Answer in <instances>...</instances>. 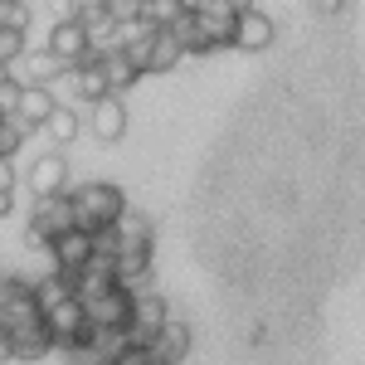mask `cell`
I'll use <instances>...</instances> for the list:
<instances>
[{
	"label": "cell",
	"mask_w": 365,
	"mask_h": 365,
	"mask_svg": "<svg viewBox=\"0 0 365 365\" xmlns=\"http://www.w3.org/2000/svg\"><path fill=\"white\" fill-rule=\"evenodd\" d=\"M68 200H73V225L88 229V234L117 225V215L127 210V195L117 185H108V180H88L78 190H68Z\"/></svg>",
	"instance_id": "1"
},
{
	"label": "cell",
	"mask_w": 365,
	"mask_h": 365,
	"mask_svg": "<svg viewBox=\"0 0 365 365\" xmlns=\"http://www.w3.org/2000/svg\"><path fill=\"white\" fill-rule=\"evenodd\" d=\"M63 229H73V200L68 190H58V195H39L34 200V215H29V244L34 249H49V239L63 234Z\"/></svg>",
	"instance_id": "2"
},
{
	"label": "cell",
	"mask_w": 365,
	"mask_h": 365,
	"mask_svg": "<svg viewBox=\"0 0 365 365\" xmlns=\"http://www.w3.org/2000/svg\"><path fill=\"white\" fill-rule=\"evenodd\" d=\"M190 15H195L200 34L210 39V49H234V10L225 0H190Z\"/></svg>",
	"instance_id": "3"
},
{
	"label": "cell",
	"mask_w": 365,
	"mask_h": 365,
	"mask_svg": "<svg viewBox=\"0 0 365 365\" xmlns=\"http://www.w3.org/2000/svg\"><path fill=\"white\" fill-rule=\"evenodd\" d=\"M44 327H49V336H54V351H68L73 341L83 336L88 327V307L78 297H63L54 307H44Z\"/></svg>",
	"instance_id": "4"
},
{
	"label": "cell",
	"mask_w": 365,
	"mask_h": 365,
	"mask_svg": "<svg viewBox=\"0 0 365 365\" xmlns=\"http://www.w3.org/2000/svg\"><path fill=\"white\" fill-rule=\"evenodd\" d=\"M166 317H170V307H166L161 292H137L132 317H127V341H141V346H146V341L166 327Z\"/></svg>",
	"instance_id": "5"
},
{
	"label": "cell",
	"mask_w": 365,
	"mask_h": 365,
	"mask_svg": "<svg viewBox=\"0 0 365 365\" xmlns=\"http://www.w3.org/2000/svg\"><path fill=\"white\" fill-rule=\"evenodd\" d=\"M88 127H93V137L103 141V146L122 141V132H127V108H122V93H103L98 103H88Z\"/></svg>",
	"instance_id": "6"
},
{
	"label": "cell",
	"mask_w": 365,
	"mask_h": 365,
	"mask_svg": "<svg viewBox=\"0 0 365 365\" xmlns=\"http://www.w3.org/2000/svg\"><path fill=\"white\" fill-rule=\"evenodd\" d=\"M49 258H54L58 273H78V268H88V258H93V234L88 229H63V234H54L49 239Z\"/></svg>",
	"instance_id": "7"
},
{
	"label": "cell",
	"mask_w": 365,
	"mask_h": 365,
	"mask_svg": "<svg viewBox=\"0 0 365 365\" xmlns=\"http://www.w3.org/2000/svg\"><path fill=\"white\" fill-rule=\"evenodd\" d=\"M273 39H278V25L253 5L244 10L239 20H234V49H244V54H258V49H273Z\"/></svg>",
	"instance_id": "8"
},
{
	"label": "cell",
	"mask_w": 365,
	"mask_h": 365,
	"mask_svg": "<svg viewBox=\"0 0 365 365\" xmlns=\"http://www.w3.org/2000/svg\"><path fill=\"white\" fill-rule=\"evenodd\" d=\"M132 292L127 287H108L103 297H93V302H83L88 307V322L93 327H113V331H127V317H132Z\"/></svg>",
	"instance_id": "9"
},
{
	"label": "cell",
	"mask_w": 365,
	"mask_h": 365,
	"mask_svg": "<svg viewBox=\"0 0 365 365\" xmlns=\"http://www.w3.org/2000/svg\"><path fill=\"white\" fill-rule=\"evenodd\" d=\"M54 108H58V98H54V88H49V83H25V88H20V108H15V117H20L25 132H39V127L49 122Z\"/></svg>",
	"instance_id": "10"
},
{
	"label": "cell",
	"mask_w": 365,
	"mask_h": 365,
	"mask_svg": "<svg viewBox=\"0 0 365 365\" xmlns=\"http://www.w3.org/2000/svg\"><path fill=\"white\" fill-rule=\"evenodd\" d=\"M49 49H54L58 58H63V68H73V63H83L88 58V29L83 20H54V29H49Z\"/></svg>",
	"instance_id": "11"
},
{
	"label": "cell",
	"mask_w": 365,
	"mask_h": 365,
	"mask_svg": "<svg viewBox=\"0 0 365 365\" xmlns=\"http://www.w3.org/2000/svg\"><path fill=\"white\" fill-rule=\"evenodd\" d=\"M29 195H58L63 185H68V161H63V151H44L34 166H29Z\"/></svg>",
	"instance_id": "12"
},
{
	"label": "cell",
	"mask_w": 365,
	"mask_h": 365,
	"mask_svg": "<svg viewBox=\"0 0 365 365\" xmlns=\"http://www.w3.org/2000/svg\"><path fill=\"white\" fill-rule=\"evenodd\" d=\"M146 346H151V356H156L161 365H180L185 356H190V327H185L180 317H166V327L146 341Z\"/></svg>",
	"instance_id": "13"
},
{
	"label": "cell",
	"mask_w": 365,
	"mask_h": 365,
	"mask_svg": "<svg viewBox=\"0 0 365 365\" xmlns=\"http://www.w3.org/2000/svg\"><path fill=\"white\" fill-rule=\"evenodd\" d=\"M15 63H20V73H15V68H10V73H15L20 83H54L58 73H63V58H58L49 44H44V49H25Z\"/></svg>",
	"instance_id": "14"
},
{
	"label": "cell",
	"mask_w": 365,
	"mask_h": 365,
	"mask_svg": "<svg viewBox=\"0 0 365 365\" xmlns=\"http://www.w3.org/2000/svg\"><path fill=\"white\" fill-rule=\"evenodd\" d=\"M103 78H108V93H127V88L141 78V68L127 58V49H103Z\"/></svg>",
	"instance_id": "15"
},
{
	"label": "cell",
	"mask_w": 365,
	"mask_h": 365,
	"mask_svg": "<svg viewBox=\"0 0 365 365\" xmlns=\"http://www.w3.org/2000/svg\"><path fill=\"white\" fill-rule=\"evenodd\" d=\"M180 39L170 34V29H156L151 34V44H146V73H170L175 63H180Z\"/></svg>",
	"instance_id": "16"
},
{
	"label": "cell",
	"mask_w": 365,
	"mask_h": 365,
	"mask_svg": "<svg viewBox=\"0 0 365 365\" xmlns=\"http://www.w3.org/2000/svg\"><path fill=\"white\" fill-rule=\"evenodd\" d=\"M113 229H117V244H122V249H151V220H146L141 210H132V205L117 215ZM122 249H117V253H122Z\"/></svg>",
	"instance_id": "17"
},
{
	"label": "cell",
	"mask_w": 365,
	"mask_h": 365,
	"mask_svg": "<svg viewBox=\"0 0 365 365\" xmlns=\"http://www.w3.org/2000/svg\"><path fill=\"white\" fill-rule=\"evenodd\" d=\"M10 336H15V361H44V356L54 351V336H49V327H44V322L20 327V331H10Z\"/></svg>",
	"instance_id": "18"
},
{
	"label": "cell",
	"mask_w": 365,
	"mask_h": 365,
	"mask_svg": "<svg viewBox=\"0 0 365 365\" xmlns=\"http://www.w3.org/2000/svg\"><path fill=\"white\" fill-rule=\"evenodd\" d=\"M39 132H49V141H54V146H68V141L83 132V122H78V113H73V108H63V103H58Z\"/></svg>",
	"instance_id": "19"
},
{
	"label": "cell",
	"mask_w": 365,
	"mask_h": 365,
	"mask_svg": "<svg viewBox=\"0 0 365 365\" xmlns=\"http://www.w3.org/2000/svg\"><path fill=\"white\" fill-rule=\"evenodd\" d=\"M170 34H175V39H180V49H185V54H215V49H210V39H205V34H200L195 15H190V5H185V10H180V20H175V25H170Z\"/></svg>",
	"instance_id": "20"
},
{
	"label": "cell",
	"mask_w": 365,
	"mask_h": 365,
	"mask_svg": "<svg viewBox=\"0 0 365 365\" xmlns=\"http://www.w3.org/2000/svg\"><path fill=\"white\" fill-rule=\"evenodd\" d=\"M190 0H141V20L156 29H170L175 20H180V10H185Z\"/></svg>",
	"instance_id": "21"
},
{
	"label": "cell",
	"mask_w": 365,
	"mask_h": 365,
	"mask_svg": "<svg viewBox=\"0 0 365 365\" xmlns=\"http://www.w3.org/2000/svg\"><path fill=\"white\" fill-rule=\"evenodd\" d=\"M25 127H20V117H0V156H15L20 146H25Z\"/></svg>",
	"instance_id": "22"
},
{
	"label": "cell",
	"mask_w": 365,
	"mask_h": 365,
	"mask_svg": "<svg viewBox=\"0 0 365 365\" xmlns=\"http://www.w3.org/2000/svg\"><path fill=\"white\" fill-rule=\"evenodd\" d=\"M108 365H161L156 356H151V346H141V341H127L122 351H117Z\"/></svg>",
	"instance_id": "23"
},
{
	"label": "cell",
	"mask_w": 365,
	"mask_h": 365,
	"mask_svg": "<svg viewBox=\"0 0 365 365\" xmlns=\"http://www.w3.org/2000/svg\"><path fill=\"white\" fill-rule=\"evenodd\" d=\"M0 29H29V5L25 0H0Z\"/></svg>",
	"instance_id": "24"
},
{
	"label": "cell",
	"mask_w": 365,
	"mask_h": 365,
	"mask_svg": "<svg viewBox=\"0 0 365 365\" xmlns=\"http://www.w3.org/2000/svg\"><path fill=\"white\" fill-rule=\"evenodd\" d=\"M25 34L29 29H0V63H5V68L25 54Z\"/></svg>",
	"instance_id": "25"
},
{
	"label": "cell",
	"mask_w": 365,
	"mask_h": 365,
	"mask_svg": "<svg viewBox=\"0 0 365 365\" xmlns=\"http://www.w3.org/2000/svg\"><path fill=\"white\" fill-rule=\"evenodd\" d=\"M108 15H113L117 25H122V20H137V15H141V0H108Z\"/></svg>",
	"instance_id": "26"
},
{
	"label": "cell",
	"mask_w": 365,
	"mask_h": 365,
	"mask_svg": "<svg viewBox=\"0 0 365 365\" xmlns=\"http://www.w3.org/2000/svg\"><path fill=\"white\" fill-rule=\"evenodd\" d=\"M10 215H15V185L0 190V220H10Z\"/></svg>",
	"instance_id": "27"
},
{
	"label": "cell",
	"mask_w": 365,
	"mask_h": 365,
	"mask_svg": "<svg viewBox=\"0 0 365 365\" xmlns=\"http://www.w3.org/2000/svg\"><path fill=\"white\" fill-rule=\"evenodd\" d=\"M0 361H15V336L0 327Z\"/></svg>",
	"instance_id": "28"
},
{
	"label": "cell",
	"mask_w": 365,
	"mask_h": 365,
	"mask_svg": "<svg viewBox=\"0 0 365 365\" xmlns=\"http://www.w3.org/2000/svg\"><path fill=\"white\" fill-rule=\"evenodd\" d=\"M15 185V166H10V156H0V190H10Z\"/></svg>",
	"instance_id": "29"
},
{
	"label": "cell",
	"mask_w": 365,
	"mask_h": 365,
	"mask_svg": "<svg viewBox=\"0 0 365 365\" xmlns=\"http://www.w3.org/2000/svg\"><path fill=\"white\" fill-rule=\"evenodd\" d=\"M341 5H346V0H312L317 15H341Z\"/></svg>",
	"instance_id": "30"
},
{
	"label": "cell",
	"mask_w": 365,
	"mask_h": 365,
	"mask_svg": "<svg viewBox=\"0 0 365 365\" xmlns=\"http://www.w3.org/2000/svg\"><path fill=\"white\" fill-rule=\"evenodd\" d=\"M229 10H234V15H244V10H253V5H258V0H225Z\"/></svg>",
	"instance_id": "31"
}]
</instances>
